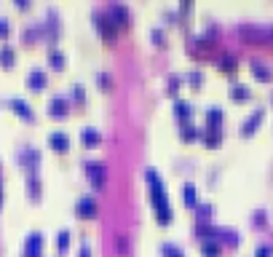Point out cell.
Listing matches in <instances>:
<instances>
[{
  "mask_svg": "<svg viewBox=\"0 0 273 257\" xmlns=\"http://www.w3.org/2000/svg\"><path fill=\"white\" fill-rule=\"evenodd\" d=\"M145 177H147V185H150V201H153V209H156V217L161 225H166V222H172V207H169V198H166V187H163L161 177L156 174V169H147Z\"/></svg>",
  "mask_w": 273,
  "mask_h": 257,
  "instance_id": "1",
  "label": "cell"
},
{
  "mask_svg": "<svg viewBox=\"0 0 273 257\" xmlns=\"http://www.w3.org/2000/svg\"><path fill=\"white\" fill-rule=\"evenodd\" d=\"M94 27H96V32L110 43L118 38V24L113 22V16L107 14V11H94Z\"/></svg>",
  "mask_w": 273,
  "mask_h": 257,
  "instance_id": "2",
  "label": "cell"
},
{
  "mask_svg": "<svg viewBox=\"0 0 273 257\" xmlns=\"http://www.w3.org/2000/svg\"><path fill=\"white\" fill-rule=\"evenodd\" d=\"M86 171H89L91 185L102 187V182H105V177H107V166H105V164H102V161H89L86 164Z\"/></svg>",
  "mask_w": 273,
  "mask_h": 257,
  "instance_id": "3",
  "label": "cell"
},
{
  "mask_svg": "<svg viewBox=\"0 0 273 257\" xmlns=\"http://www.w3.org/2000/svg\"><path fill=\"white\" fill-rule=\"evenodd\" d=\"M41 249H43V236L41 233H30L24 244V257H41Z\"/></svg>",
  "mask_w": 273,
  "mask_h": 257,
  "instance_id": "4",
  "label": "cell"
},
{
  "mask_svg": "<svg viewBox=\"0 0 273 257\" xmlns=\"http://www.w3.org/2000/svg\"><path fill=\"white\" fill-rule=\"evenodd\" d=\"M75 209H78V214H81V217H94L96 214V201L91 196H81V198H78V204H75Z\"/></svg>",
  "mask_w": 273,
  "mask_h": 257,
  "instance_id": "5",
  "label": "cell"
},
{
  "mask_svg": "<svg viewBox=\"0 0 273 257\" xmlns=\"http://www.w3.org/2000/svg\"><path fill=\"white\" fill-rule=\"evenodd\" d=\"M107 14L113 16V22H115L118 27L129 24V8H126V5H121V3H113V5H110V11H107Z\"/></svg>",
  "mask_w": 273,
  "mask_h": 257,
  "instance_id": "6",
  "label": "cell"
},
{
  "mask_svg": "<svg viewBox=\"0 0 273 257\" xmlns=\"http://www.w3.org/2000/svg\"><path fill=\"white\" fill-rule=\"evenodd\" d=\"M263 116H265V110H263V107H254V113L247 118V121H244V126H241V134H252V131L260 126V121H263Z\"/></svg>",
  "mask_w": 273,
  "mask_h": 257,
  "instance_id": "7",
  "label": "cell"
},
{
  "mask_svg": "<svg viewBox=\"0 0 273 257\" xmlns=\"http://www.w3.org/2000/svg\"><path fill=\"white\" fill-rule=\"evenodd\" d=\"M48 142H51V147H54V150H59V153H65L67 147H70V137H67L65 131H51V134H48Z\"/></svg>",
  "mask_w": 273,
  "mask_h": 257,
  "instance_id": "8",
  "label": "cell"
},
{
  "mask_svg": "<svg viewBox=\"0 0 273 257\" xmlns=\"http://www.w3.org/2000/svg\"><path fill=\"white\" fill-rule=\"evenodd\" d=\"M27 86H30V89H43L46 86V72L43 70H38V67H32L30 72H27Z\"/></svg>",
  "mask_w": 273,
  "mask_h": 257,
  "instance_id": "9",
  "label": "cell"
},
{
  "mask_svg": "<svg viewBox=\"0 0 273 257\" xmlns=\"http://www.w3.org/2000/svg\"><path fill=\"white\" fill-rule=\"evenodd\" d=\"M48 113H51V116H65V113H67V99H65V96H51Z\"/></svg>",
  "mask_w": 273,
  "mask_h": 257,
  "instance_id": "10",
  "label": "cell"
},
{
  "mask_svg": "<svg viewBox=\"0 0 273 257\" xmlns=\"http://www.w3.org/2000/svg\"><path fill=\"white\" fill-rule=\"evenodd\" d=\"M11 107H14L22 118H27V121H32V118H35V113L30 110V105H27L24 99H11Z\"/></svg>",
  "mask_w": 273,
  "mask_h": 257,
  "instance_id": "11",
  "label": "cell"
},
{
  "mask_svg": "<svg viewBox=\"0 0 273 257\" xmlns=\"http://www.w3.org/2000/svg\"><path fill=\"white\" fill-rule=\"evenodd\" d=\"M182 201H185L187 207H196V185H193V182L182 185Z\"/></svg>",
  "mask_w": 273,
  "mask_h": 257,
  "instance_id": "12",
  "label": "cell"
},
{
  "mask_svg": "<svg viewBox=\"0 0 273 257\" xmlns=\"http://www.w3.org/2000/svg\"><path fill=\"white\" fill-rule=\"evenodd\" d=\"M201 252L206 257H217L220 255V244L214 241V238H204V241H201Z\"/></svg>",
  "mask_w": 273,
  "mask_h": 257,
  "instance_id": "13",
  "label": "cell"
},
{
  "mask_svg": "<svg viewBox=\"0 0 273 257\" xmlns=\"http://www.w3.org/2000/svg\"><path fill=\"white\" fill-rule=\"evenodd\" d=\"M174 113H177V118H190L193 105H190V102H185V99H177V102H174Z\"/></svg>",
  "mask_w": 273,
  "mask_h": 257,
  "instance_id": "14",
  "label": "cell"
},
{
  "mask_svg": "<svg viewBox=\"0 0 273 257\" xmlns=\"http://www.w3.org/2000/svg\"><path fill=\"white\" fill-rule=\"evenodd\" d=\"M206 121H209V126H212V129H220L223 110H220V107H209V110H206Z\"/></svg>",
  "mask_w": 273,
  "mask_h": 257,
  "instance_id": "15",
  "label": "cell"
},
{
  "mask_svg": "<svg viewBox=\"0 0 273 257\" xmlns=\"http://www.w3.org/2000/svg\"><path fill=\"white\" fill-rule=\"evenodd\" d=\"M38 161H41V156H38V150H32V147H27V150L22 153V164H27V166H30V171L35 169Z\"/></svg>",
  "mask_w": 273,
  "mask_h": 257,
  "instance_id": "16",
  "label": "cell"
},
{
  "mask_svg": "<svg viewBox=\"0 0 273 257\" xmlns=\"http://www.w3.org/2000/svg\"><path fill=\"white\" fill-rule=\"evenodd\" d=\"M48 62L59 70V67H65V54H62L59 48H48Z\"/></svg>",
  "mask_w": 273,
  "mask_h": 257,
  "instance_id": "17",
  "label": "cell"
},
{
  "mask_svg": "<svg viewBox=\"0 0 273 257\" xmlns=\"http://www.w3.org/2000/svg\"><path fill=\"white\" fill-rule=\"evenodd\" d=\"M99 140H102V134H99V131H96L94 126L83 129V142H86V145H96Z\"/></svg>",
  "mask_w": 273,
  "mask_h": 257,
  "instance_id": "18",
  "label": "cell"
},
{
  "mask_svg": "<svg viewBox=\"0 0 273 257\" xmlns=\"http://www.w3.org/2000/svg\"><path fill=\"white\" fill-rule=\"evenodd\" d=\"M252 72H254L257 78H263V81H271V78H273L268 67H263V62H252Z\"/></svg>",
  "mask_w": 273,
  "mask_h": 257,
  "instance_id": "19",
  "label": "cell"
},
{
  "mask_svg": "<svg viewBox=\"0 0 273 257\" xmlns=\"http://www.w3.org/2000/svg\"><path fill=\"white\" fill-rule=\"evenodd\" d=\"M14 48H11V46H3V48H0V62H3L5 67H11L14 65Z\"/></svg>",
  "mask_w": 273,
  "mask_h": 257,
  "instance_id": "20",
  "label": "cell"
},
{
  "mask_svg": "<svg viewBox=\"0 0 273 257\" xmlns=\"http://www.w3.org/2000/svg\"><path fill=\"white\" fill-rule=\"evenodd\" d=\"M230 96H233V99H247V96H249V89L244 83H236V86H230Z\"/></svg>",
  "mask_w": 273,
  "mask_h": 257,
  "instance_id": "21",
  "label": "cell"
},
{
  "mask_svg": "<svg viewBox=\"0 0 273 257\" xmlns=\"http://www.w3.org/2000/svg\"><path fill=\"white\" fill-rule=\"evenodd\" d=\"M27 185H30V196L38 198V193H41V182H38L35 171H30V177H27Z\"/></svg>",
  "mask_w": 273,
  "mask_h": 257,
  "instance_id": "22",
  "label": "cell"
},
{
  "mask_svg": "<svg viewBox=\"0 0 273 257\" xmlns=\"http://www.w3.org/2000/svg\"><path fill=\"white\" fill-rule=\"evenodd\" d=\"M67 244H70V231H59V233H56V249H62V252H65Z\"/></svg>",
  "mask_w": 273,
  "mask_h": 257,
  "instance_id": "23",
  "label": "cell"
},
{
  "mask_svg": "<svg viewBox=\"0 0 273 257\" xmlns=\"http://www.w3.org/2000/svg\"><path fill=\"white\" fill-rule=\"evenodd\" d=\"M204 140H206V145H217V142L223 140V134H220V129H212V126H209V131L204 134Z\"/></svg>",
  "mask_w": 273,
  "mask_h": 257,
  "instance_id": "24",
  "label": "cell"
},
{
  "mask_svg": "<svg viewBox=\"0 0 273 257\" xmlns=\"http://www.w3.org/2000/svg\"><path fill=\"white\" fill-rule=\"evenodd\" d=\"M163 255H166V257H185L177 244H163Z\"/></svg>",
  "mask_w": 273,
  "mask_h": 257,
  "instance_id": "25",
  "label": "cell"
},
{
  "mask_svg": "<svg viewBox=\"0 0 273 257\" xmlns=\"http://www.w3.org/2000/svg\"><path fill=\"white\" fill-rule=\"evenodd\" d=\"M220 67H223V70H236V56H223V59H220Z\"/></svg>",
  "mask_w": 273,
  "mask_h": 257,
  "instance_id": "26",
  "label": "cell"
},
{
  "mask_svg": "<svg viewBox=\"0 0 273 257\" xmlns=\"http://www.w3.org/2000/svg\"><path fill=\"white\" fill-rule=\"evenodd\" d=\"M180 134L185 137V140H193V137H196L198 131H196V126H190V123H187V126H182V131H180Z\"/></svg>",
  "mask_w": 273,
  "mask_h": 257,
  "instance_id": "27",
  "label": "cell"
},
{
  "mask_svg": "<svg viewBox=\"0 0 273 257\" xmlns=\"http://www.w3.org/2000/svg\"><path fill=\"white\" fill-rule=\"evenodd\" d=\"M96 81H99V83L107 89V86H110V75H107V72H99V75H96Z\"/></svg>",
  "mask_w": 273,
  "mask_h": 257,
  "instance_id": "28",
  "label": "cell"
},
{
  "mask_svg": "<svg viewBox=\"0 0 273 257\" xmlns=\"http://www.w3.org/2000/svg\"><path fill=\"white\" fill-rule=\"evenodd\" d=\"M5 35H8V22L0 16V38H5Z\"/></svg>",
  "mask_w": 273,
  "mask_h": 257,
  "instance_id": "29",
  "label": "cell"
},
{
  "mask_svg": "<svg viewBox=\"0 0 273 257\" xmlns=\"http://www.w3.org/2000/svg\"><path fill=\"white\" fill-rule=\"evenodd\" d=\"M153 41L161 46V43H163V32H161V30H153Z\"/></svg>",
  "mask_w": 273,
  "mask_h": 257,
  "instance_id": "30",
  "label": "cell"
},
{
  "mask_svg": "<svg viewBox=\"0 0 273 257\" xmlns=\"http://www.w3.org/2000/svg\"><path fill=\"white\" fill-rule=\"evenodd\" d=\"M187 78H190V83H201V72H198V70H193Z\"/></svg>",
  "mask_w": 273,
  "mask_h": 257,
  "instance_id": "31",
  "label": "cell"
},
{
  "mask_svg": "<svg viewBox=\"0 0 273 257\" xmlns=\"http://www.w3.org/2000/svg\"><path fill=\"white\" fill-rule=\"evenodd\" d=\"M72 96H75V99H83L86 94H83V89H81V86H75V89H72Z\"/></svg>",
  "mask_w": 273,
  "mask_h": 257,
  "instance_id": "32",
  "label": "cell"
},
{
  "mask_svg": "<svg viewBox=\"0 0 273 257\" xmlns=\"http://www.w3.org/2000/svg\"><path fill=\"white\" fill-rule=\"evenodd\" d=\"M78 257H91V249H89V244H83V247H81V252H78Z\"/></svg>",
  "mask_w": 273,
  "mask_h": 257,
  "instance_id": "33",
  "label": "cell"
},
{
  "mask_svg": "<svg viewBox=\"0 0 273 257\" xmlns=\"http://www.w3.org/2000/svg\"><path fill=\"white\" fill-rule=\"evenodd\" d=\"M16 5H19V8H27V5H30V0H14Z\"/></svg>",
  "mask_w": 273,
  "mask_h": 257,
  "instance_id": "34",
  "label": "cell"
},
{
  "mask_svg": "<svg viewBox=\"0 0 273 257\" xmlns=\"http://www.w3.org/2000/svg\"><path fill=\"white\" fill-rule=\"evenodd\" d=\"M257 257H268V249H265V247H260V249H257Z\"/></svg>",
  "mask_w": 273,
  "mask_h": 257,
  "instance_id": "35",
  "label": "cell"
},
{
  "mask_svg": "<svg viewBox=\"0 0 273 257\" xmlns=\"http://www.w3.org/2000/svg\"><path fill=\"white\" fill-rule=\"evenodd\" d=\"M0 204H3V187H0Z\"/></svg>",
  "mask_w": 273,
  "mask_h": 257,
  "instance_id": "36",
  "label": "cell"
},
{
  "mask_svg": "<svg viewBox=\"0 0 273 257\" xmlns=\"http://www.w3.org/2000/svg\"><path fill=\"white\" fill-rule=\"evenodd\" d=\"M271 35H273V27H271Z\"/></svg>",
  "mask_w": 273,
  "mask_h": 257,
  "instance_id": "37",
  "label": "cell"
}]
</instances>
